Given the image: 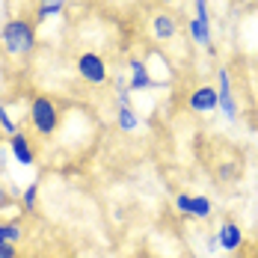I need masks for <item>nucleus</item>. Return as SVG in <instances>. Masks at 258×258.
<instances>
[{
  "instance_id": "f257e3e1",
  "label": "nucleus",
  "mask_w": 258,
  "mask_h": 258,
  "mask_svg": "<svg viewBox=\"0 0 258 258\" xmlns=\"http://www.w3.org/2000/svg\"><path fill=\"white\" fill-rule=\"evenodd\" d=\"M0 45L9 56H30L36 51V27L30 18H9L0 30Z\"/></svg>"
},
{
  "instance_id": "f03ea898",
  "label": "nucleus",
  "mask_w": 258,
  "mask_h": 258,
  "mask_svg": "<svg viewBox=\"0 0 258 258\" xmlns=\"http://www.w3.org/2000/svg\"><path fill=\"white\" fill-rule=\"evenodd\" d=\"M27 116H30V128L36 137H53L56 128H59V119H62V113H59V107L53 101L51 95H33V101H30V110H27Z\"/></svg>"
},
{
  "instance_id": "7ed1b4c3",
  "label": "nucleus",
  "mask_w": 258,
  "mask_h": 258,
  "mask_svg": "<svg viewBox=\"0 0 258 258\" xmlns=\"http://www.w3.org/2000/svg\"><path fill=\"white\" fill-rule=\"evenodd\" d=\"M75 69H78V75L86 80L89 86H104V83L110 80V69H107V62H104L101 53H92V51L80 53L78 62H75Z\"/></svg>"
},
{
  "instance_id": "20e7f679",
  "label": "nucleus",
  "mask_w": 258,
  "mask_h": 258,
  "mask_svg": "<svg viewBox=\"0 0 258 258\" xmlns=\"http://www.w3.org/2000/svg\"><path fill=\"white\" fill-rule=\"evenodd\" d=\"M190 36H193L205 51L214 53V45H211V15H208V0H196V18L190 21Z\"/></svg>"
},
{
  "instance_id": "39448f33",
  "label": "nucleus",
  "mask_w": 258,
  "mask_h": 258,
  "mask_svg": "<svg viewBox=\"0 0 258 258\" xmlns=\"http://www.w3.org/2000/svg\"><path fill=\"white\" fill-rule=\"evenodd\" d=\"M220 107V92L211 86V83H205V86H196L193 92H190V98H187V110L190 113H214Z\"/></svg>"
},
{
  "instance_id": "423d86ee",
  "label": "nucleus",
  "mask_w": 258,
  "mask_h": 258,
  "mask_svg": "<svg viewBox=\"0 0 258 258\" xmlns=\"http://www.w3.org/2000/svg\"><path fill=\"white\" fill-rule=\"evenodd\" d=\"M217 80H220V86H217V92H220V110H223L226 119H234V116H237V104H234L229 69H220V72H217Z\"/></svg>"
},
{
  "instance_id": "0eeeda50",
  "label": "nucleus",
  "mask_w": 258,
  "mask_h": 258,
  "mask_svg": "<svg viewBox=\"0 0 258 258\" xmlns=\"http://www.w3.org/2000/svg\"><path fill=\"white\" fill-rule=\"evenodd\" d=\"M9 152H12V157L21 166H33L36 163V149H33V143H30V137H27L24 131H18V134L9 137Z\"/></svg>"
},
{
  "instance_id": "6e6552de",
  "label": "nucleus",
  "mask_w": 258,
  "mask_h": 258,
  "mask_svg": "<svg viewBox=\"0 0 258 258\" xmlns=\"http://www.w3.org/2000/svg\"><path fill=\"white\" fill-rule=\"evenodd\" d=\"M217 240H220V246H223L226 252H237V249L243 246V229H240L234 220H223V226H220V232H217Z\"/></svg>"
},
{
  "instance_id": "1a4fd4ad",
  "label": "nucleus",
  "mask_w": 258,
  "mask_h": 258,
  "mask_svg": "<svg viewBox=\"0 0 258 258\" xmlns=\"http://www.w3.org/2000/svg\"><path fill=\"white\" fill-rule=\"evenodd\" d=\"M128 69H131V80H128L131 92H143V89L155 86V80H152V75H149V66H146L140 56H134V59H131Z\"/></svg>"
},
{
  "instance_id": "9d476101",
  "label": "nucleus",
  "mask_w": 258,
  "mask_h": 258,
  "mask_svg": "<svg viewBox=\"0 0 258 258\" xmlns=\"http://www.w3.org/2000/svg\"><path fill=\"white\" fill-rule=\"evenodd\" d=\"M152 30H155V36L160 42H169V39H175V33H178V21H175L169 12H157L155 18H152Z\"/></svg>"
},
{
  "instance_id": "9b49d317",
  "label": "nucleus",
  "mask_w": 258,
  "mask_h": 258,
  "mask_svg": "<svg viewBox=\"0 0 258 258\" xmlns=\"http://www.w3.org/2000/svg\"><path fill=\"white\" fill-rule=\"evenodd\" d=\"M116 125L125 134H134L140 128V116L134 113V107H116Z\"/></svg>"
},
{
  "instance_id": "f8f14e48",
  "label": "nucleus",
  "mask_w": 258,
  "mask_h": 258,
  "mask_svg": "<svg viewBox=\"0 0 258 258\" xmlns=\"http://www.w3.org/2000/svg\"><path fill=\"white\" fill-rule=\"evenodd\" d=\"M66 3H69V0H39L36 18H39V21H45V18H53V15H59V12L66 9Z\"/></svg>"
},
{
  "instance_id": "ddd939ff",
  "label": "nucleus",
  "mask_w": 258,
  "mask_h": 258,
  "mask_svg": "<svg viewBox=\"0 0 258 258\" xmlns=\"http://www.w3.org/2000/svg\"><path fill=\"white\" fill-rule=\"evenodd\" d=\"M190 217L193 220H208L211 217V199L208 196H193L190 199Z\"/></svg>"
},
{
  "instance_id": "4468645a",
  "label": "nucleus",
  "mask_w": 258,
  "mask_h": 258,
  "mask_svg": "<svg viewBox=\"0 0 258 258\" xmlns=\"http://www.w3.org/2000/svg\"><path fill=\"white\" fill-rule=\"evenodd\" d=\"M36 205H39V184H27L24 196H21V211L24 214H36Z\"/></svg>"
},
{
  "instance_id": "2eb2a0df",
  "label": "nucleus",
  "mask_w": 258,
  "mask_h": 258,
  "mask_svg": "<svg viewBox=\"0 0 258 258\" xmlns=\"http://www.w3.org/2000/svg\"><path fill=\"white\" fill-rule=\"evenodd\" d=\"M3 237L9 240V243H21L24 240V229H21V223H3Z\"/></svg>"
},
{
  "instance_id": "dca6fc26",
  "label": "nucleus",
  "mask_w": 258,
  "mask_h": 258,
  "mask_svg": "<svg viewBox=\"0 0 258 258\" xmlns=\"http://www.w3.org/2000/svg\"><path fill=\"white\" fill-rule=\"evenodd\" d=\"M0 131L6 134V137H12V134H18V125H15V119L9 116V110L0 104Z\"/></svg>"
},
{
  "instance_id": "f3484780",
  "label": "nucleus",
  "mask_w": 258,
  "mask_h": 258,
  "mask_svg": "<svg viewBox=\"0 0 258 258\" xmlns=\"http://www.w3.org/2000/svg\"><path fill=\"white\" fill-rule=\"evenodd\" d=\"M190 199H193L190 193H178V196H175V211L184 214V217H190Z\"/></svg>"
},
{
  "instance_id": "a211bd4d",
  "label": "nucleus",
  "mask_w": 258,
  "mask_h": 258,
  "mask_svg": "<svg viewBox=\"0 0 258 258\" xmlns=\"http://www.w3.org/2000/svg\"><path fill=\"white\" fill-rule=\"evenodd\" d=\"M0 258H18V249H15V243L3 240V243H0Z\"/></svg>"
},
{
  "instance_id": "6ab92c4d",
  "label": "nucleus",
  "mask_w": 258,
  "mask_h": 258,
  "mask_svg": "<svg viewBox=\"0 0 258 258\" xmlns=\"http://www.w3.org/2000/svg\"><path fill=\"white\" fill-rule=\"evenodd\" d=\"M217 246H220V240H217V234H211V237H208V252H214Z\"/></svg>"
},
{
  "instance_id": "aec40b11",
  "label": "nucleus",
  "mask_w": 258,
  "mask_h": 258,
  "mask_svg": "<svg viewBox=\"0 0 258 258\" xmlns=\"http://www.w3.org/2000/svg\"><path fill=\"white\" fill-rule=\"evenodd\" d=\"M3 208H6V190L0 187V211H3Z\"/></svg>"
},
{
  "instance_id": "412c9836",
  "label": "nucleus",
  "mask_w": 258,
  "mask_h": 258,
  "mask_svg": "<svg viewBox=\"0 0 258 258\" xmlns=\"http://www.w3.org/2000/svg\"><path fill=\"white\" fill-rule=\"evenodd\" d=\"M3 240H6V237H3V223H0V243H3Z\"/></svg>"
},
{
  "instance_id": "4be33fe9",
  "label": "nucleus",
  "mask_w": 258,
  "mask_h": 258,
  "mask_svg": "<svg viewBox=\"0 0 258 258\" xmlns=\"http://www.w3.org/2000/svg\"><path fill=\"white\" fill-rule=\"evenodd\" d=\"M163 3H172V0H163Z\"/></svg>"
}]
</instances>
